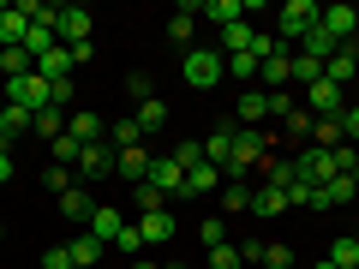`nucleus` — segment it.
Returning a JSON list of instances; mask_svg holds the SVG:
<instances>
[{
  "label": "nucleus",
  "mask_w": 359,
  "mask_h": 269,
  "mask_svg": "<svg viewBox=\"0 0 359 269\" xmlns=\"http://www.w3.org/2000/svg\"><path fill=\"white\" fill-rule=\"evenodd\" d=\"M347 108V90L330 84V78H318V84H306V114H323V120H341Z\"/></svg>",
  "instance_id": "39448f33"
},
{
  "label": "nucleus",
  "mask_w": 359,
  "mask_h": 269,
  "mask_svg": "<svg viewBox=\"0 0 359 269\" xmlns=\"http://www.w3.org/2000/svg\"><path fill=\"white\" fill-rule=\"evenodd\" d=\"M294 78H299V84H318V78H323V60H311V54H294Z\"/></svg>",
  "instance_id": "c03bdc74"
},
{
  "label": "nucleus",
  "mask_w": 359,
  "mask_h": 269,
  "mask_svg": "<svg viewBox=\"0 0 359 269\" xmlns=\"http://www.w3.org/2000/svg\"><path fill=\"white\" fill-rule=\"evenodd\" d=\"M353 36H359V30H353Z\"/></svg>",
  "instance_id": "bf43d9fd"
},
{
  "label": "nucleus",
  "mask_w": 359,
  "mask_h": 269,
  "mask_svg": "<svg viewBox=\"0 0 359 269\" xmlns=\"http://www.w3.org/2000/svg\"><path fill=\"white\" fill-rule=\"evenodd\" d=\"M25 72H36V60L25 48H0V78H25Z\"/></svg>",
  "instance_id": "473e14b6"
},
{
  "label": "nucleus",
  "mask_w": 359,
  "mask_h": 269,
  "mask_svg": "<svg viewBox=\"0 0 359 269\" xmlns=\"http://www.w3.org/2000/svg\"><path fill=\"white\" fill-rule=\"evenodd\" d=\"M222 60H228V78H257V66H264L252 48H245V54H222Z\"/></svg>",
  "instance_id": "ea45409f"
},
{
  "label": "nucleus",
  "mask_w": 359,
  "mask_h": 269,
  "mask_svg": "<svg viewBox=\"0 0 359 269\" xmlns=\"http://www.w3.org/2000/svg\"><path fill=\"white\" fill-rule=\"evenodd\" d=\"M192 18H198V6H180V13L168 18V36H174L180 48H186V42H192Z\"/></svg>",
  "instance_id": "e433bc0d"
},
{
  "label": "nucleus",
  "mask_w": 359,
  "mask_h": 269,
  "mask_svg": "<svg viewBox=\"0 0 359 269\" xmlns=\"http://www.w3.org/2000/svg\"><path fill=\"white\" fill-rule=\"evenodd\" d=\"M282 209H294L282 186H257V192H252V216H282Z\"/></svg>",
  "instance_id": "393cba45"
},
{
  "label": "nucleus",
  "mask_w": 359,
  "mask_h": 269,
  "mask_svg": "<svg viewBox=\"0 0 359 269\" xmlns=\"http://www.w3.org/2000/svg\"><path fill=\"white\" fill-rule=\"evenodd\" d=\"M66 251H72V263H78V269H96V257H102V251H108V245H102V240H96V233H78V240H72V245H66Z\"/></svg>",
  "instance_id": "c85d7f7f"
},
{
  "label": "nucleus",
  "mask_w": 359,
  "mask_h": 269,
  "mask_svg": "<svg viewBox=\"0 0 359 269\" xmlns=\"http://www.w3.org/2000/svg\"><path fill=\"white\" fill-rule=\"evenodd\" d=\"M353 72H359V42H341V48H335L330 60H323V78L347 90V78H353Z\"/></svg>",
  "instance_id": "1a4fd4ad"
},
{
  "label": "nucleus",
  "mask_w": 359,
  "mask_h": 269,
  "mask_svg": "<svg viewBox=\"0 0 359 269\" xmlns=\"http://www.w3.org/2000/svg\"><path fill=\"white\" fill-rule=\"evenodd\" d=\"M341 120H318V126H311V150H341Z\"/></svg>",
  "instance_id": "2f4dec72"
},
{
  "label": "nucleus",
  "mask_w": 359,
  "mask_h": 269,
  "mask_svg": "<svg viewBox=\"0 0 359 269\" xmlns=\"http://www.w3.org/2000/svg\"><path fill=\"white\" fill-rule=\"evenodd\" d=\"M222 72H228V60H222V48H186V60H180V78L192 90H216Z\"/></svg>",
  "instance_id": "f03ea898"
},
{
  "label": "nucleus",
  "mask_w": 359,
  "mask_h": 269,
  "mask_svg": "<svg viewBox=\"0 0 359 269\" xmlns=\"http://www.w3.org/2000/svg\"><path fill=\"white\" fill-rule=\"evenodd\" d=\"M120 228H126V221H120V209L96 204V216H90V228H84V233H96L102 245H114V240H120Z\"/></svg>",
  "instance_id": "412c9836"
},
{
  "label": "nucleus",
  "mask_w": 359,
  "mask_h": 269,
  "mask_svg": "<svg viewBox=\"0 0 359 269\" xmlns=\"http://www.w3.org/2000/svg\"><path fill=\"white\" fill-rule=\"evenodd\" d=\"M60 216H66V221H78V228H90V216H96V204H90V192H84V186H72V192L60 198Z\"/></svg>",
  "instance_id": "4be33fe9"
},
{
  "label": "nucleus",
  "mask_w": 359,
  "mask_h": 269,
  "mask_svg": "<svg viewBox=\"0 0 359 269\" xmlns=\"http://www.w3.org/2000/svg\"><path fill=\"white\" fill-rule=\"evenodd\" d=\"M132 269H162V263H132Z\"/></svg>",
  "instance_id": "6e6d98bb"
},
{
  "label": "nucleus",
  "mask_w": 359,
  "mask_h": 269,
  "mask_svg": "<svg viewBox=\"0 0 359 269\" xmlns=\"http://www.w3.org/2000/svg\"><path fill=\"white\" fill-rule=\"evenodd\" d=\"M114 251H120V257H132V263H138V251H144V233H138V221H126V228H120Z\"/></svg>",
  "instance_id": "58836bf2"
},
{
  "label": "nucleus",
  "mask_w": 359,
  "mask_h": 269,
  "mask_svg": "<svg viewBox=\"0 0 359 269\" xmlns=\"http://www.w3.org/2000/svg\"><path fill=\"white\" fill-rule=\"evenodd\" d=\"M282 126L294 132V138H311V126H318V114H306V108H294V114H282Z\"/></svg>",
  "instance_id": "37998d69"
},
{
  "label": "nucleus",
  "mask_w": 359,
  "mask_h": 269,
  "mask_svg": "<svg viewBox=\"0 0 359 269\" xmlns=\"http://www.w3.org/2000/svg\"><path fill=\"white\" fill-rule=\"evenodd\" d=\"M257 167H264V186H282V192H287V186H294V179H299V167L287 162V156H276V150H269V156H264V162H257Z\"/></svg>",
  "instance_id": "aec40b11"
},
{
  "label": "nucleus",
  "mask_w": 359,
  "mask_h": 269,
  "mask_svg": "<svg viewBox=\"0 0 359 269\" xmlns=\"http://www.w3.org/2000/svg\"><path fill=\"white\" fill-rule=\"evenodd\" d=\"M138 126H144V132H162V126H168V102H162V96H150V102L138 108Z\"/></svg>",
  "instance_id": "c9c22d12"
},
{
  "label": "nucleus",
  "mask_w": 359,
  "mask_h": 269,
  "mask_svg": "<svg viewBox=\"0 0 359 269\" xmlns=\"http://www.w3.org/2000/svg\"><path fill=\"white\" fill-rule=\"evenodd\" d=\"M138 233H144V245H168V240H174V209H150V216H138Z\"/></svg>",
  "instance_id": "ddd939ff"
},
{
  "label": "nucleus",
  "mask_w": 359,
  "mask_h": 269,
  "mask_svg": "<svg viewBox=\"0 0 359 269\" xmlns=\"http://www.w3.org/2000/svg\"><path fill=\"white\" fill-rule=\"evenodd\" d=\"M269 150H276V138H264V132H233V150H228V167H222V174H228V179L252 174Z\"/></svg>",
  "instance_id": "7ed1b4c3"
},
{
  "label": "nucleus",
  "mask_w": 359,
  "mask_h": 269,
  "mask_svg": "<svg viewBox=\"0 0 359 269\" xmlns=\"http://www.w3.org/2000/svg\"><path fill=\"white\" fill-rule=\"evenodd\" d=\"M341 138H347V144H359V108H353V102L341 108Z\"/></svg>",
  "instance_id": "3c124183"
},
{
  "label": "nucleus",
  "mask_w": 359,
  "mask_h": 269,
  "mask_svg": "<svg viewBox=\"0 0 359 269\" xmlns=\"http://www.w3.org/2000/svg\"><path fill=\"white\" fill-rule=\"evenodd\" d=\"M323 30H330L335 42H353V30H359V6H323Z\"/></svg>",
  "instance_id": "f8f14e48"
},
{
  "label": "nucleus",
  "mask_w": 359,
  "mask_h": 269,
  "mask_svg": "<svg viewBox=\"0 0 359 269\" xmlns=\"http://www.w3.org/2000/svg\"><path fill=\"white\" fill-rule=\"evenodd\" d=\"M36 72L48 78V84H66V78H72V48H54V54H42V60H36Z\"/></svg>",
  "instance_id": "bb28decb"
},
{
  "label": "nucleus",
  "mask_w": 359,
  "mask_h": 269,
  "mask_svg": "<svg viewBox=\"0 0 359 269\" xmlns=\"http://www.w3.org/2000/svg\"><path fill=\"white\" fill-rule=\"evenodd\" d=\"M150 186H156L162 198H168V192H180V186H186V167H180L174 156H162V162L150 167Z\"/></svg>",
  "instance_id": "a211bd4d"
},
{
  "label": "nucleus",
  "mask_w": 359,
  "mask_h": 269,
  "mask_svg": "<svg viewBox=\"0 0 359 269\" xmlns=\"http://www.w3.org/2000/svg\"><path fill=\"white\" fill-rule=\"evenodd\" d=\"M359 198V186H353V174H341V179H330V186H318V209H341V204H353Z\"/></svg>",
  "instance_id": "dca6fc26"
},
{
  "label": "nucleus",
  "mask_w": 359,
  "mask_h": 269,
  "mask_svg": "<svg viewBox=\"0 0 359 269\" xmlns=\"http://www.w3.org/2000/svg\"><path fill=\"white\" fill-rule=\"evenodd\" d=\"M42 269H72V251H66V245H54V251H42Z\"/></svg>",
  "instance_id": "603ef678"
},
{
  "label": "nucleus",
  "mask_w": 359,
  "mask_h": 269,
  "mask_svg": "<svg viewBox=\"0 0 359 269\" xmlns=\"http://www.w3.org/2000/svg\"><path fill=\"white\" fill-rule=\"evenodd\" d=\"M36 126V114H30V108H0V144H6V150H13V138H25V132Z\"/></svg>",
  "instance_id": "4468645a"
},
{
  "label": "nucleus",
  "mask_w": 359,
  "mask_h": 269,
  "mask_svg": "<svg viewBox=\"0 0 359 269\" xmlns=\"http://www.w3.org/2000/svg\"><path fill=\"white\" fill-rule=\"evenodd\" d=\"M42 186H48L54 198H66V192H72V186H78V174H72V167H60V162H54L48 174H42Z\"/></svg>",
  "instance_id": "4c0bfd02"
},
{
  "label": "nucleus",
  "mask_w": 359,
  "mask_h": 269,
  "mask_svg": "<svg viewBox=\"0 0 359 269\" xmlns=\"http://www.w3.org/2000/svg\"><path fill=\"white\" fill-rule=\"evenodd\" d=\"M0 96H6V102L13 108H30V114H42V108H54V84L42 72H25V78H6V84H0Z\"/></svg>",
  "instance_id": "f257e3e1"
},
{
  "label": "nucleus",
  "mask_w": 359,
  "mask_h": 269,
  "mask_svg": "<svg viewBox=\"0 0 359 269\" xmlns=\"http://www.w3.org/2000/svg\"><path fill=\"white\" fill-rule=\"evenodd\" d=\"M25 36H30V18H25V6H0V48H18Z\"/></svg>",
  "instance_id": "2eb2a0df"
},
{
  "label": "nucleus",
  "mask_w": 359,
  "mask_h": 269,
  "mask_svg": "<svg viewBox=\"0 0 359 269\" xmlns=\"http://www.w3.org/2000/svg\"><path fill=\"white\" fill-rule=\"evenodd\" d=\"M18 167H13V150H6V144H0V186H6V179H13Z\"/></svg>",
  "instance_id": "864d4df0"
},
{
  "label": "nucleus",
  "mask_w": 359,
  "mask_h": 269,
  "mask_svg": "<svg viewBox=\"0 0 359 269\" xmlns=\"http://www.w3.org/2000/svg\"><path fill=\"white\" fill-rule=\"evenodd\" d=\"M233 114H240V132H257V126L269 120V90H245Z\"/></svg>",
  "instance_id": "9d476101"
},
{
  "label": "nucleus",
  "mask_w": 359,
  "mask_h": 269,
  "mask_svg": "<svg viewBox=\"0 0 359 269\" xmlns=\"http://www.w3.org/2000/svg\"><path fill=\"white\" fill-rule=\"evenodd\" d=\"M204 263H210V269H240L245 257L233 251V245H210V257H204Z\"/></svg>",
  "instance_id": "79ce46f5"
},
{
  "label": "nucleus",
  "mask_w": 359,
  "mask_h": 269,
  "mask_svg": "<svg viewBox=\"0 0 359 269\" xmlns=\"http://www.w3.org/2000/svg\"><path fill=\"white\" fill-rule=\"evenodd\" d=\"M18 48H25V54H30V60H42V54H54V48H60V36H54V30H48V25H30V36H25V42H18Z\"/></svg>",
  "instance_id": "c756f323"
},
{
  "label": "nucleus",
  "mask_w": 359,
  "mask_h": 269,
  "mask_svg": "<svg viewBox=\"0 0 359 269\" xmlns=\"http://www.w3.org/2000/svg\"><path fill=\"white\" fill-rule=\"evenodd\" d=\"M299 42H306V48H299V54H311V60H330V54L341 48V42H335L330 30H323V18H318V25H311V30H306V36H299Z\"/></svg>",
  "instance_id": "cd10ccee"
},
{
  "label": "nucleus",
  "mask_w": 359,
  "mask_h": 269,
  "mask_svg": "<svg viewBox=\"0 0 359 269\" xmlns=\"http://www.w3.org/2000/svg\"><path fill=\"white\" fill-rule=\"evenodd\" d=\"M174 162H180V167H186V174H192V167H198V162H204V144H180V150H174Z\"/></svg>",
  "instance_id": "09e8293b"
},
{
  "label": "nucleus",
  "mask_w": 359,
  "mask_h": 269,
  "mask_svg": "<svg viewBox=\"0 0 359 269\" xmlns=\"http://www.w3.org/2000/svg\"><path fill=\"white\" fill-rule=\"evenodd\" d=\"M222 209H245V216H252V186H240V179H233L228 198H222Z\"/></svg>",
  "instance_id": "a18cd8bd"
},
{
  "label": "nucleus",
  "mask_w": 359,
  "mask_h": 269,
  "mask_svg": "<svg viewBox=\"0 0 359 269\" xmlns=\"http://www.w3.org/2000/svg\"><path fill=\"white\" fill-rule=\"evenodd\" d=\"M0 240H6V228H0Z\"/></svg>",
  "instance_id": "13d9d810"
},
{
  "label": "nucleus",
  "mask_w": 359,
  "mask_h": 269,
  "mask_svg": "<svg viewBox=\"0 0 359 269\" xmlns=\"http://www.w3.org/2000/svg\"><path fill=\"white\" fill-rule=\"evenodd\" d=\"M264 269H294V251L287 245H264Z\"/></svg>",
  "instance_id": "de8ad7c7"
},
{
  "label": "nucleus",
  "mask_w": 359,
  "mask_h": 269,
  "mask_svg": "<svg viewBox=\"0 0 359 269\" xmlns=\"http://www.w3.org/2000/svg\"><path fill=\"white\" fill-rule=\"evenodd\" d=\"M66 132H72L78 144H102V114H84V108H78V114H66Z\"/></svg>",
  "instance_id": "a878e982"
},
{
  "label": "nucleus",
  "mask_w": 359,
  "mask_h": 269,
  "mask_svg": "<svg viewBox=\"0 0 359 269\" xmlns=\"http://www.w3.org/2000/svg\"><path fill=\"white\" fill-rule=\"evenodd\" d=\"M311 269H335V263H330V257H318V263H311Z\"/></svg>",
  "instance_id": "5fc2aeb1"
},
{
  "label": "nucleus",
  "mask_w": 359,
  "mask_h": 269,
  "mask_svg": "<svg viewBox=\"0 0 359 269\" xmlns=\"http://www.w3.org/2000/svg\"><path fill=\"white\" fill-rule=\"evenodd\" d=\"M353 186H359V162H353Z\"/></svg>",
  "instance_id": "4d7b16f0"
},
{
  "label": "nucleus",
  "mask_w": 359,
  "mask_h": 269,
  "mask_svg": "<svg viewBox=\"0 0 359 269\" xmlns=\"http://www.w3.org/2000/svg\"><path fill=\"white\" fill-rule=\"evenodd\" d=\"M108 144H114V156H120V150H132V144H144V126H138V114H120L114 126H108Z\"/></svg>",
  "instance_id": "5701e85b"
},
{
  "label": "nucleus",
  "mask_w": 359,
  "mask_h": 269,
  "mask_svg": "<svg viewBox=\"0 0 359 269\" xmlns=\"http://www.w3.org/2000/svg\"><path fill=\"white\" fill-rule=\"evenodd\" d=\"M150 167H156V156L144 150V144H132V150H120V156H114V174H120V179H132V186H144V179H150Z\"/></svg>",
  "instance_id": "6e6552de"
},
{
  "label": "nucleus",
  "mask_w": 359,
  "mask_h": 269,
  "mask_svg": "<svg viewBox=\"0 0 359 269\" xmlns=\"http://www.w3.org/2000/svg\"><path fill=\"white\" fill-rule=\"evenodd\" d=\"M318 18H323V6H318V0H287L282 13H276V30H282V36H306V30L318 25Z\"/></svg>",
  "instance_id": "423d86ee"
},
{
  "label": "nucleus",
  "mask_w": 359,
  "mask_h": 269,
  "mask_svg": "<svg viewBox=\"0 0 359 269\" xmlns=\"http://www.w3.org/2000/svg\"><path fill=\"white\" fill-rule=\"evenodd\" d=\"M198 13H204V18H216V25L228 30V25H245V0H204Z\"/></svg>",
  "instance_id": "b1692460"
},
{
  "label": "nucleus",
  "mask_w": 359,
  "mask_h": 269,
  "mask_svg": "<svg viewBox=\"0 0 359 269\" xmlns=\"http://www.w3.org/2000/svg\"><path fill=\"white\" fill-rule=\"evenodd\" d=\"M30 132H36V138H60V132H66V114H60V108H42V114H36V126H30Z\"/></svg>",
  "instance_id": "f704fd0d"
},
{
  "label": "nucleus",
  "mask_w": 359,
  "mask_h": 269,
  "mask_svg": "<svg viewBox=\"0 0 359 269\" xmlns=\"http://www.w3.org/2000/svg\"><path fill=\"white\" fill-rule=\"evenodd\" d=\"M48 150H54V162H60V167H78V156H84V144H78L72 132H60V138H54Z\"/></svg>",
  "instance_id": "72a5a7b5"
},
{
  "label": "nucleus",
  "mask_w": 359,
  "mask_h": 269,
  "mask_svg": "<svg viewBox=\"0 0 359 269\" xmlns=\"http://www.w3.org/2000/svg\"><path fill=\"white\" fill-rule=\"evenodd\" d=\"M198 240H204V245H228V228H222V216H204V228H198Z\"/></svg>",
  "instance_id": "49530a36"
},
{
  "label": "nucleus",
  "mask_w": 359,
  "mask_h": 269,
  "mask_svg": "<svg viewBox=\"0 0 359 269\" xmlns=\"http://www.w3.org/2000/svg\"><path fill=\"white\" fill-rule=\"evenodd\" d=\"M72 269H78V263H72Z\"/></svg>",
  "instance_id": "052dcab7"
},
{
  "label": "nucleus",
  "mask_w": 359,
  "mask_h": 269,
  "mask_svg": "<svg viewBox=\"0 0 359 269\" xmlns=\"http://www.w3.org/2000/svg\"><path fill=\"white\" fill-rule=\"evenodd\" d=\"M72 174H84V179L114 174V150H108V144H84V156H78V167H72Z\"/></svg>",
  "instance_id": "9b49d317"
},
{
  "label": "nucleus",
  "mask_w": 359,
  "mask_h": 269,
  "mask_svg": "<svg viewBox=\"0 0 359 269\" xmlns=\"http://www.w3.org/2000/svg\"><path fill=\"white\" fill-rule=\"evenodd\" d=\"M132 198H138V209H144V216H150V209H168V198L156 192L150 179H144V186H132Z\"/></svg>",
  "instance_id": "a19ab883"
},
{
  "label": "nucleus",
  "mask_w": 359,
  "mask_h": 269,
  "mask_svg": "<svg viewBox=\"0 0 359 269\" xmlns=\"http://www.w3.org/2000/svg\"><path fill=\"white\" fill-rule=\"evenodd\" d=\"M216 179H222V167L198 162L192 174H186V186H180V198H210V192H216Z\"/></svg>",
  "instance_id": "6ab92c4d"
},
{
  "label": "nucleus",
  "mask_w": 359,
  "mask_h": 269,
  "mask_svg": "<svg viewBox=\"0 0 359 269\" xmlns=\"http://www.w3.org/2000/svg\"><path fill=\"white\" fill-rule=\"evenodd\" d=\"M54 36H60V48H84V42H90V13H84V6H60Z\"/></svg>",
  "instance_id": "0eeeda50"
},
{
  "label": "nucleus",
  "mask_w": 359,
  "mask_h": 269,
  "mask_svg": "<svg viewBox=\"0 0 359 269\" xmlns=\"http://www.w3.org/2000/svg\"><path fill=\"white\" fill-rule=\"evenodd\" d=\"M233 132H240V126H228V120H222V126H216V132H210V138H204V162H210V167H228Z\"/></svg>",
  "instance_id": "f3484780"
},
{
  "label": "nucleus",
  "mask_w": 359,
  "mask_h": 269,
  "mask_svg": "<svg viewBox=\"0 0 359 269\" xmlns=\"http://www.w3.org/2000/svg\"><path fill=\"white\" fill-rule=\"evenodd\" d=\"M150 96H156V84H150V72H132V102H150Z\"/></svg>",
  "instance_id": "8fccbe9b"
},
{
  "label": "nucleus",
  "mask_w": 359,
  "mask_h": 269,
  "mask_svg": "<svg viewBox=\"0 0 359 269\" xmlns=\"http://www.w3.org/2000/svg\"><path fill=\"white\" fill-rule=\"evenodd\" d=\"M245 48L257 54V30L252 25H228L222 30V54H245Z\"/></svg>",
  "instance_id": "7c9ffc66"
},
{
  "label": "nucleus",
  "mask_w": 359,
  "mask_h": 269,
  "mask_svg": "<svg viewBox=\"0 0 359 269\" xmlns=\"http://www.w3.org/2000/svg\"><path fill=\"white\" fill-rule=\"evenodd\" d=\"M257 78H264V90L276 96V90H282L287 78H294V48L269 36V48H264V66H257Z\"/></svg>",
  "instance_id": "20e7f679"
}]
</instances>
